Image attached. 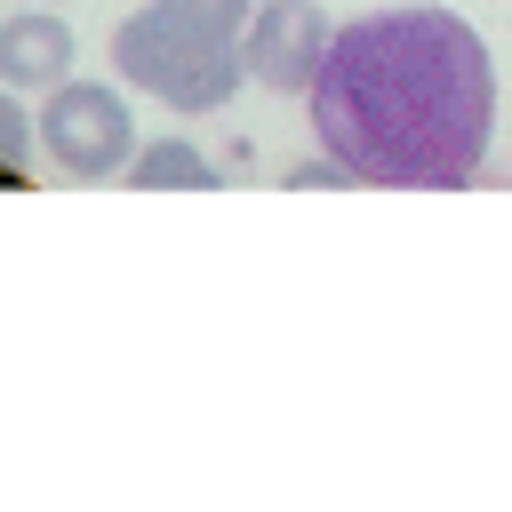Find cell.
<instances>
[{"label":"cell","instance_id":"obj_1","mask_svg":"<svg viewBox=\"0 0 512 512\" xmlns=\"http://www.w3.org/2000/svg\"><path fill=\"white\" fill-rule=\"evenodd\" d=\"M304 112L312 144L376 192H472L496 144V56L440 0L368 8L336 24Z\"/></svg>","mask_w":512,"mask_h":512},{"label":"cell","instance_id":"obj_2","mask_svg":"<svg viewBox=\"0 0 512 512\" xmlns=\"http://www.w3.org/2000/svg\"><path fill=\"white\" fill-rule=\"evenodd\" d=\"M112 72H120L136 96H152V104H168V112H184V120L224 112V104L248 88L240 40L216 32V24H200V16H184L176 0H144L136 16L112 24Z\"/></svg>","mask_w":512,"mask_h":512},{"label":"cell","instance_id":"obj_3","mask_svg":"<svg viewBox=\"0 0 512 512\" xmlns=\"http://www.w3.org/2000/svg\"><path fill=\"white\" fill-rule=\"evenodd\" d=\"M128 80H56L48 96H40V160L56 168V176H72V184H112V176H128V160H136V144H144V128H136V112H128Z\"/></svg>","mask_w":512,"mask_h":512},{"label":"cell","instance_id":"obj_4","mask_svg":"<svg viewBox=\"0 0 512 512\" xmlns=\"http://www.w3.org/2000/svg\"><path fill=\"white\" fill-rule=\"evenodd\" d=\"M328 40H336V24H328L320 0H256V16L240 32V56H248L256 88L304 96L320 80V64H328Z\"/></svg>","mask_w":512,"mask_h":512},{"label":"cell","instance_id":"obj_5","mask_svg":"<svg viewBox=\"0 0 512 512\" xmlns=\"http://www.w3.org/2000/svg\"><path fill=\"white\" fill-rule=\"evenodd\" d=\"M72 56H80V40H72V24L56 16V8H16V16H0V80L8 88H56V80H72Z\"/></svg>","mask_w":512,"mask_h":512},{"label":"cell","instance_id":"obj_6","mask_svg":"<svg viewBox=\"0 0 512 512\" xmlns=\"http://www.w3.org/2000/svg\"><path fill=\"white\" fill-rule=\"evenodd\" d=\"M128 192H216V160L192 136H144L128 160Z\"/></svg>","mask_w":512,"mask_h":512},{"label":"cell","instance_id":"obj_7","mask_svg":"<svg viewBox=\"0 0 512 512\" xmlns=\"http://www.w3.org/2000/svg\"><path fill=\"white\" fill-rule=\"evenodd\" d=\"M32 152H40V112H24V88H8V80H0V168H8V176H24V168H32Z\"/></svg>","mask_w":512,"mask_h":512},{"label":"cell","instance_id":"obj_8","mask_svg":"<svg viewBox=\"0 0 512 512\" xmlns=\"http://www.w3.org/2000/svg\"><path fill=\"white\" fill-rule=\"evenodd\" d=\"M352 184H360V176H352L336 152H320V160H296V168H288V192H352Z\"/></svg>","mask_w":512,"mask_h":512},{"label":"cell","instance_id":"obj_9","mask_svg":"<svg viewBox=\"0 0 512 512\" xmlns=\"http://www.w3.org/2000/svg\"><path fill=\"white\" fill-rule=\"evenodd\" d=\"M184 16H200V24H216V32H248V16H256V0H176Z\"/></svg>","mask_w":512,"mask_h":512}]
</instances>
